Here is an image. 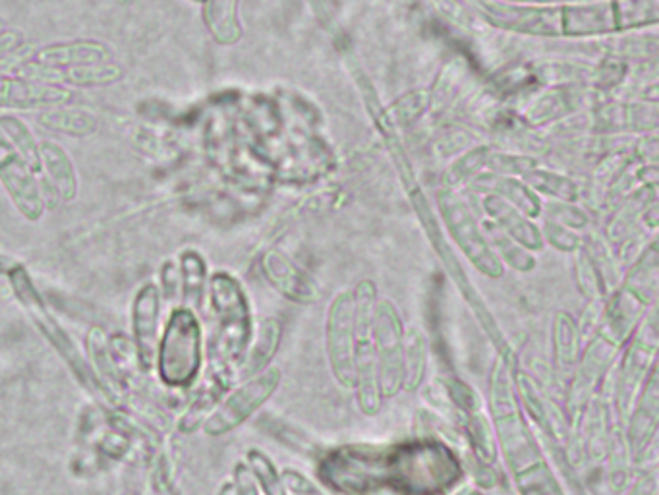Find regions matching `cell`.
<instances>
[{"label": "cell", "instance_id": "1", "mask_svg": "<svg viewBox=\"0 0 659 495\" xmlns=\"http://www.w3.org/2000/svg\"><path fill=\"white\" fill-rule=\"evenodd\" d=\"M462 463L441 439L422 437L389 447L387 490L397 495H445L459 486Z\"/></svg>", "mask_w": 659, "mask_h": 495}, {"label": "cell", "instance_id": "2", "mask_svg": "<svg viewBox=\"0 0 659 495\" xmlns=\"http://www.w3.org/2000/svg\"><path fill=\"white\" fill-rule=\"evenodd\" d=\"M207 343L200 314L172 306L161 325L153 372L161 387L171 393L190 391L205 370Z\"/></svg>", "mask_w": 659, "mask_h": 495}, {"label": "cell", "instance_id": "3", "mask_svg": "<svg viewBox=\"0 0 659 495\" xmlns=\"http://www.w3.org/2000/svg\"><path fill=\"white\" fill-rule=\"evenodd\" d=\"M6 279L10 281L12 292L18 300V304L22 306V310L26 312L29 321L33 323V327L51 345V349L57 352L58 358L64 362L68 372L80 383V387L101 407L116 408L111 397L107 395V391L103 389V385L99 383V379L95 378V374L91 372L86 352L80 349V345L70 337V333L64 329V325H60L57 316L51 312L47 300L43 298V294L33 283L28 269L20 263Z\"/></svg>", "mask_w": 659, "mask_h": 495}, {"label": "cell", "instance_id": "4", "mask_svg": "<svg viewBox=\"0 0 659 495\" xmlns=\"http://www.w3.org/2000/svg\"><path fill=\"white\" fill-rule=\"evenodd\" d=\"M213 335L207 345V362L236 368L254 335V320L242 285L225 271L209 277L207 300Z\"/></svg>", "mask_w": 659, "mask_h": 495}, {"label": "cell", "instance_id": "5", "mask_svg": "<svg viewBox=\"0 0 659 495\" xmlns=\"http://www.w3.org/2000/svg\"><path fill=\"white\" fill-rule=\"evenodd\" d=\"M387 445H344L319 457L317 478L341 495H377L387 490Z\"/></svg>", "mask_w": 659, "mask_h": 495}, {"label": "cell", "instance_id": "6", "mask_svg": "<svg viewBox=\"0 0 659 495\" xmlns=\"http://www.w3.org/2000/svg\"><path fill=\"white\" fill-rule=\"evenodd\" d=\"M283 374L279 368L269 366L252 378L242 379L223 397L219 407L205 420L201 432L209 437H223L238 430L275 395Z\"/></svg>", "mask_w": 659, "mask_h": 495}, {"label": "cell", "instance_id": "7", "mask_svg": "<svg viewBox=\"0 0 659 495\" xmlns=\"http://www.w3.org/2000/svg\"><path fill=\"white\" fill-rule=\"evenodd\" d=\"M372 337L381 397H393L402 387L404 329L391 304L383 302L375 306Z\"/></svg>", "mask_w": 659, "mask_h": 495}, {"label": "cell", "instance_id": "8", "mask_svg": "<svg viewBox=\"0 0 659 495\" xmlns=\"http://www.w3.org/2000/svg\"><path fill=\"white\" fill-rule=\"evenodd\" d=\"M238 383L236 368L205 364L200 381L188 391L192 393L186 407L176 418V432L182 436H192L200 432L205 420L219 407L223 397Z\"/></svg>", "mask_w": 659, "mask_h": 495}, {"label": "cell", "instance_id": "9", "mask_svg": "<svg viewBox=\"0 0 659 495\" xmlns=\"http://www.w3.org/2000/svg\"><path fill=\"white\" fill-rule=\"evenodd\" d=\"M327 354L333 376L346 387L354 389V352H356V331H354V296L341 294L329 308L327 316Z\"/></svg>", "mask_w": 659, "mask_h": 495}, {"label": "cell", "instance_id": "10", "mask_svg": "<svg viewBox=\"0 0 659 495\" xmlns=\"http://www.w3.org/2000/svg\"><path fill=\"white\" fill-rule=\"evenodd\" d=\"M161 310H163V296L159 292L157 283H145L140 287L130 310V339L138 354L140 370L145 376L153 374L155 366V352L161 335Z\"/></svg>", "mask_w": 659, "mask_h": 495}, {"label": "cell", "instance_id": "11", "mask_svg": "<svg viewBox=\"0 0 659 495\" xmlns=\"http://www.w3.org/2000/svg\"><path fill=\"white\" fill-rule=\"evenodd\" d=\"M0 182L6 188L8 196L16 205V209L28 219L39 221L45 213V200L41 188L29 171L26 161L10 144V140L0 130Z\"/></svg>", "mask_w": 659, "mask_h": 495}, {"label": "cell", "instance_id": "12", "mask_svg": "<svg viewBox=\"0 0 659 495\" xmlns=\"http://www.w3.org/2000/svg\"><path fill=\"white\" fill-rule=\"evenodd\" d=\"M86 358L95 378L99 379V383L103 385L115 407L120 408L126 397V385L116 366L111 349V335L101 325H93L87 331Z\"/></svg>", "mask_w": 659, "mask_h": 495}, {"label": "cell", "instance_id": "13", "mask_svg": "<svg viewBox=\"0 0 659 495\" xmlns=\"http://www.w3.org/2000/svg\"><path fill=\"white\" fill-rule=\"evenodd\" d=\"M283 323L277 318H265L254 325V335L238 364V381L252 378L259 372L267 370L281 347Z\"/></svg>", "mask_w": 659, "mask_h": 495}, {"label": "cell", "instance_id": "14", "mask_svg": "<svg viewBox=\"0 0 659 495\" xmlns=\"http://www.w3.org/2000/svg\"><path fill=\"white\" fill-rule=\"evenodd\" d=\"M72 99V93L53 86L29 84L24 80L0 78V107H16L22 111L58 107Z\"/></svg>", "mask_w": 659, "mask_h": 495}, {"label": "cell", "instance_id": "15", "mask_svg": "<svg viewBox=\"0 0 659 495\" xmlns=\"http://www.w3.org/2000/svg\"><path fill=\"white\" fill-rule=\"evenodd\" d=\"M180 269V306L201 314L207 300V263L198 250H184L178 260Z\"/></svg>", "mask_w": 659, "mask_h": 495}, {"label": "cell", "instance_id": "16", "mask_svg": "<svg viewBox=\"0 0 659 495\" xmlns=\"http://www.w3.org/2000/svg\"><path fill=\"white\" fill-rule=\"evenodd\" d=\"M256 426L263 430L265 434L273 439H277L281 445H285L290 451L306 455V457H321L323 449L317 443L314 437L294 426L292 422H287L275 414L263 412L256 418Z\"/></svg>", "mask_w": 659, "mask_h": 495}, {"label": "cell", "instance_id": "17", "mask_svg": "<svg viewBox=\"0 0 659 495\" xmlns=\"http://www.w3.org/2000/svg\"><path fill=\"white\" fill-rule=\"evenodd\" d=\"M263 269L275 289L283 292L290 300L296 302H314L317 291L312 283H308L292 265L279 254H269L263 260Z\"/></svg>", "mask_w": 659, "mask_h": 495}, {"label": "cell", "instance_id": "18", "mask_svg": "<svg viewBox=\"0 0 659 495\" xmlns=\"http://www.w3.org/2000/svg\"><path fill=\"white\" fill-rule=\"evenodd\" d=\"M41 165H45L47 175L53 180V188L64 202H72L78 194V178L68 153L53 142H43L39 146Z\"/></svg>", "mask_w": 659, "mask_h": 495}, {"label": "cell", "instance_id": "19", "mask_svg": "<svg viewBox=\"0 0 659 495\" xmlns=\"http://www.w3.org/2000/svg\"><path fill=\"white\" fill-rule=\"evenodd\" d=\"M426 364L428 347L424 335L418 329H406L402 345V387L406 391H414L422 385L426 378Z\"/></svg>", "mask_w": 659, "mask_h": 495}, {"label": "cell", "instance_id": "20", "mask_svg": "<svg viewBox=\"0 0 659 495\" xmlns=\"http://www.w3.org/2000/svg\"><path fill=\"white\" fill-rule=\"evenodd\" d=\"M111 59V53L101 43H70L53 45L37 53V60L43 64H99Z\"/></svg>", "mask_w": 659, "mask_h": 495}, {"label": "cell", "instance_id": "21", "mask_svg": "<svg viewBox=\"0 0 659 495\" xmlns=\"http://www.w3.org/2000/svg\"><path fill=\"white\" fill-rule=\"evenodd\" d=\"M0 130L10 140V144L20 153V157L26 161L31 173L41 171V155L39 146L35 144L33 132L29 130L28 124L20 118L4 115L0 117Z\"/></svg>", "mask_w": 659, "mask_h": 495}, {"label": "cell", "instance_id": "22", "mask_svg": "<svg viewBox=\"0 0 659 495\" xmlns=\"http://www.w3.org/2000/svg\"><path fill=\"white\" fill-rule=\"evenodd\" d=\"M43 126L64 132V134H74V136H87L95 132V118L89 117L82 111H70V109H53L41 115Z\"/></svg>", "mask_w": 659, "mask_h": 495}, {"label": "cell", "instance_id": "23", "mask_svg": "<svg viewBox=\"0 0 659 495\" xmlns=\"http://www.w3.org/2000/svg\"><path fill=\"white\" fill-rule=\"evenodd\" d=\"M244 463L248 465L250 472L254 474L263 495H285L283 484H281V472L275 468L273 461L263 451L252 447L246 453Z\"/></svg>", "mask_w": 659, "mask_h": 495}, {"label": "cell", "instance_id": "24", "mask_svg": "<svg viewBox=\"0 0 659 495\" xmlns=\"http://www.w3.org/2000/svg\"><path fill=\"white\" fill-rule=\"evenodd\" d=\"M522 495H563L544 463L524 468L518 478Z\"/></svg>", "mask_w": 659, "mask_h": 495}, {"label": "cell", "instance_id": "25", "mask_svg": "<svg viewBox=\"0 0 659 495\" xmlns=\"http://www.w3.org/2000/svg\"><path fill=\"white\" fill-rule=\"evenodd\" d=\"M120 74H122V70L115 64L99 62V64H84L80 68H74L70 72V76H74V78H70V80L76 82V84H84V86L109 84V82L116 80Z\"/></svg>", "mask_w": 659, "mask_h": 495}, {"label": "cell", "instance_id": "26", "mask_svg": "<svg viewBox=\"0 0 659 495\" xmlns=\"http://www.w3.org/2000/svg\"><path fill=\"white\" fill-rule=\"evenodd\" d=\"M159 292L163 302L178 306L180 304V269L178 263L167 260L159 271Z\"/></svg>", "mask_w": 659, "mask_h": 495}, {"label": "cell", "instance_id": "27", "mask_svg": "<svg viewBox=\"0 0 659 495\" xmlns=\"http://www.w3.org/2000/svg\"><path fill=\"white\" fill-rule=\"evenodd\" d=\"M281 484H283L285 495H323L316 484L298 470H290V468L283 470Z\"/></svg>", "mask_w": 659, "mask_h": 495}, {"label": "cell", "instance_id": "28", "mask_svg": "<svg viewBox=\"0 0 659 495\" xmlns=\"http://www.w3.org/2000/svg\"><path fill=\"white\" fill-rule=\"evenodd\" d=\"M232 486H234V492L236 495H263L261 488H259L254 474L250 472V468L246 463H238L234 466V472H232Z\"/></svg>", "mask_w": 659, "mask_h": 495}, {"label": "cell", "instance_id": "29", "mask_svg": "<svg viewBox=\"0 0 659 495\" xmlns=\"http://www.w3.org/2000/svg\"><path fill=\"white\" fill-rule=\"evenodd\" d=\"M18 45H20V35L18 33L4 31L0 35V55L6 53V51H10V49H14V47H18Z\"/></svg>", "mask_w": 659, "mask_h": 495}, {"label": "cell", "instance_id": "30", "mask_svg": "<svg viewBox=\"0 0 659 495\" xmlns=\"http://www.w3.org/2000/svg\"><path fill=\"white\" fill-rule=\"evenodd\" d=\"M18 265H20V262H16L14 258H10V256H6V254L0 252V275L8 277Z\"/></svg>", "mask_w": 659, "mask_h": 495}, {"label": "cell", "instance_id": "31", "mask_svg": "<svg viewBox=\"0 0 659 495\" xmlns=\"http://www.w3.org/2000/svg\"><path fill=\"white\" fill-rule=\"evenodd\" d=\"M217 495H236V492H234V486H232V482H225L223 486H221V490H219V494Z\"/></svg>", "mask_w": 659, "mask_h": 495}, {"label": "cell", "instance_id": "32", "mask_svg": "<svg viewBox=\"0 0 659 495\" xmlns=\"http://www.w3.org/2000/svg\"><path fill=\"white\" fill-rule=\"evenodd\" d=\"M0 30H2V22H0Z\"/></svg>", "mask_w": 659, "mask_h": 495}, {"label": "cell", "instance_id": "33", "mask_svg": "<svg viewBox=\"0 0 659 495\" xmlns=\"http://www.w3.org/2000/svg\"><path fill=\"white\" fill-rule=\"evenodd\" d=\"M196 2H201V0H196Z\"/></svg>", "mask_w": 659, "mask_h": 495}]
</instances>
